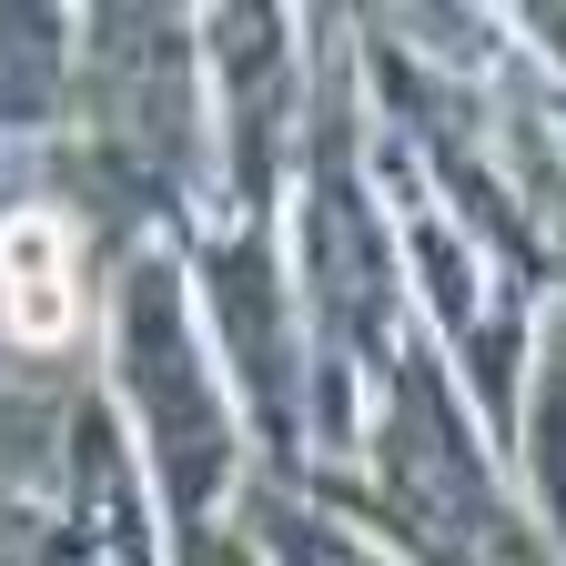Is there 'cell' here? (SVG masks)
<instances>
[{"instance_id":"1","label":"cell","mask_w":566,"mask_h":566,"mask_svg":"<svg viewBox=\"0 0 566 566\" xmlns=\"http://www.w3.org/2000/svg\"><path fill=\"white\" fill-rule=\"evenodd\" d=\"M0 324L21 344H61L82 324V263H71L61 212H11L0 223Z\"/></svg>"}]
</instances>
